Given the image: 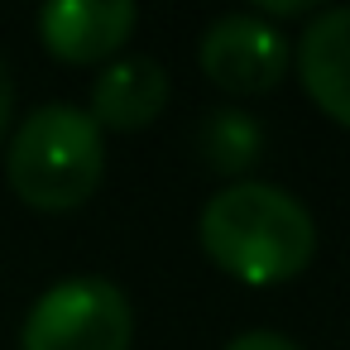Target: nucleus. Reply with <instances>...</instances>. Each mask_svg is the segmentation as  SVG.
Masks as SVG:
<instances>
[{"mask_svg": "<svg viewBox=\"0 0 350 350\" xmlns=\"http://www.w3.org/2000/svg\"><path fill=\"white\" fill-rule=\"evenodd\" d=\"M197 240L226 278L245 288H278L312 264L317 221L293 192L245 178L206 197Z\"/></svg>", "mask_w": 350, "mask_h": 350, "instance_id": "obj_1", "label": "nucleus"}, {"mask_svg": "<svg viewBox=\"0 0 350 350\" xmlns=\"http://www.w3.org/2000/svg\"><path fill=\"white\" fill-rule=\"evenodd\" d=\"M106 173V139L96 120L68 101L29 111L5 149V178L34 211H77L96 197Z\"/></svg>", "mask_w": 350, "mask_h": 350, "instance_id": "obj_2", "label": "nucleus"}, {"mask_svg": "<svg viewBox=\"0 0 350 350\" xmlns=\"http://www.w3.org/2000/svg\"><path fill=\"white\" fill-rule=\"evenodd\" d=\"M135 307L120 283L77 273L34 297L20 326V350H130Z\"/></svg>", "mask_w": 350, "mask_h": 350, "instance_id": "obj_3", "label": "nucleus"}, {"mask_svg": "<svg viewBox=\"0 0 350 350\" xmlns=\"http://www.w3.org/2000/svg\"><path fill=\"white\" fill-rule=\"evenodd\" d=\"M197 63L206 82L221 87L226 96H264L288 72V44L259 15H221L206 25Z\"/></svg>", "mask_w": 350, "mask_h": 350, "instance_id": "obj_4", "label": "nucleus"}, {"mask_svg": "<svg viewBox=\"0 0 350 350\" xmlns=\"http://www.w3.org/2000/svg\"><path fill=\"white\" fill-rule=\"evenodd\" d=\"M135 0H44L39 5V44L72 68L111 63L135 34Z\"/></svg>", "mask_w": 350, "mask_h": 350, "instance_id": "obj_5", "label": "nucleus"}, {"mask_svg": "<svg viewBox=\"0 0 350 350\" xmlns=\"http://www.w3.org/2000/svg\"><path fill=\"white\" fill-rule=\"evenodd\" d=\"M297 82L326 120L350 130V5H326L302 29Z\"/></svg>", "mask_w": 350, "mask_h": 350, "instance_id": "obj_6", "label": "nucleus"}, {"mask_svg": "<svg viewBox=\"0 0 350 350\" xmlns=\"http://www.w3.org/2000/svg\"><path fill=\"white\" fill-rule=\"evenodd\" d=\"M168 92L173 87H168V72L159 58H149V53L111 58L92 82V111L87 116L96 120V130L130 135V130H144L163 116Z\"/></svg>", "mask_w": 350, "mask_h": 350, "instance_id": "obj_7", "label": "nucleus"}, {"mask_svg": "<svg viewBox=\"0 0 350 350\" xmlns=\"http://www.w3.org/2000/svg\"><path fill=\"white\" fill-rule=\"evenodd\" d=\"M197 139H202V159H206L221 178H235V173L254 168L259 154H264V130H259V120L245 116V111H235V106L211 111V116L202 120V135H197Z\"/></svg>", "mask_w": 350, "mask_h": 350, "instance_id": "obj_8", "label": "nucleus"}, {"mask_svg": "<svg viewBox=\"0 0 350 350\" xmlns=\"http://www.w3.org/2000/svg\"><path fill=\"white\" fill-rule=\"evenodd\" d=\"M250 5L273 25V20H302L312 10H326V0H250Z\"/></svg>", "mask_w": 350, "mask_h": 350, "instance_id": "obj_9", "label": "nucleus"}, {"mask_svg": "<svg viewBox=\"0 0 350 350\" xmlns=\"http://www.w3.org/2000/svg\"><path fill=\"white\" fill-rule=\"evenodd\" d=\"M226 350H297V340L283 331H240L235 340H226Z\"/></svg>", "mask_w": 350, "mask_h": 350, "instance_id": "obj_10", "label": "nucleus"}, {"mask_svg": "<svg viewBox=\"0 0 350 350\" xmlns=\"http://www.w3.org/2000/svg\"><path fill=\"white\" fill-rule=\"evenodd\" d=\"M10 116H15V82H10V68L0 58V139L10 130Z\"/></svg>", "mask_w": 350, "mask_h": 350, "instance_id": "obj_11", "label": "nucleus"}]
</instances>
